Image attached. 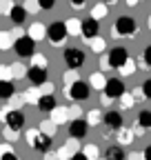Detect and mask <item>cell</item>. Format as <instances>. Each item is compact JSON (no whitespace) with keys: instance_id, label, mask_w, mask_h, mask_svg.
Returning <instances> with one entry per match:
<instances>
[{"instance_id":"obj_1","label":"cell","mask_w":151,"mask_h":160,"mask_svg":"<svg viewBox=\"0 0 151 160\" xmlns=\"http://www.w3.org/2000/svg\"><path fill=\"white\" fill-rule=\"evenodd\" d=\"M27 142L31 149L40 151V153H49L51 149V142H53V136L45 133L42 129H29L27 131Z\"/></svg>"},{"instance_id":"obj_2","label":"cell","mask_w":151,"mask_h":160,"mask_svg":"<svg viewBox=\"0 0 151 160\" xmlns=\"http://www.w3.org/2000/svg\"><path fill=\"white\" fill-rule=\"evenodd\" d=\"M113 33L124 36V38H136L138 36V22L131 16H120L116 22H113Z\"/></svg>"},{"instance_id":"obj_3","label":"cell","mask_w":151,"mask_h":160,"mask_svg":"<svg viewBox=\"0 0 151 160\" xmlns=\"http://www.w3.org/2000/svg\"><path fill=\"white\" fill-rule=\"evenodd\" d=\"M67 36H69V29H67V22H62V20H56V22H51L47 27V38H49V42L53 47L62 45Z\"/></svg>"},{"instance_id":"obj_4","label":"cell","mask_w":151,"mask_h":160,"mask_svg":"<svg viewBox=\"0 0 151 160\" xmlns=\"http://www.w3.org/2000/svg\"><path fill=\"white\" fill-rule=\"evenodd\" d=\"M13 51L20 58H33L36 56V40L31 36H18L16 45H13Z\"/></svg>"},{"instance_id":"obj_5","label":"cell","mask_w":151,"mask_h":160,"mask_svg":"<svg viewBox=\"0 0 151 160\" xmlns=\"http://www.w3.org/2000/svg\"><path fill=\"white\" fill-rule=\"evenodd\" d=\"M89 91H91V85H87L85 80H78L67 87V98L69 100H76V102H82V100L89 98Z\"/></svg>"},{"instance_id":"obj_6","label":"cell","mask_w":151,"mask_h":160,"mask_svg":"<svg viewBox=\"0 0 151 160\" xmlns=\"http://www.w3.org/2000/svg\"><path fill=\"white\" fill-rule=\"evenodd\" d=\"M62 58H65L67 69H80V67H82V62H85V51L76 49V47H69V49H65Z\"/></svg>"},{"instance_id":"obj_7","label":"cell","mask_w":151,"mask_h":160,"mask_svg":"<svg viewBox=\"0 0 151 160\" xmlns=\"http://www.w3.org/2000/svg\"><path fill=\"white\" fill-rule=\"evenodd\" d=\"M2 120H5V127H9L13 131H20L25 127V113L20 109H11L7 113H2Z\"/></svg>"},{"instance_id":"obj_8","label":"cell","mask_w":151,"mask_h":160,"mask_svg":"<svg viewBox=\"0 0 151 160\" xmlns=\"http://www.w3.org/2000/svg\"><path fill=\"white\" fill-rule=\"evenodd\" d=\"M127 60H129V51L124 47H116V49L109 51V65H111V69H122L127 65Z\"/></svg>"},{"instance_id":"obj_9","label":"cell","mask_w":151,"mask_h":160,"mask_svg":"<svg viewBox=\"0 0 151 160\" xmlns=\"http://www.w3.org/2000/svg\"><path fill=\"white\" fill-rule=\"evenodd\" d=\"M107 98H111V100H116V98H122L124 96V82L120 78H109V82H107V87H105V91H102Z\"/></svg>"},{"instance_id":"obj_10","label":"cell","mask_w":151,"mask_h":160,"mask_svg":"<svg viewBox=\"0 0 151 160\" xmlns=\"http://www.w3.org/2000/svg\"><path fill=\"white\" fill-rule=\"evenodd\" d=\"M27 80L31 82V87H42V85L47 82V69L31 65V67L27 69Z\"/></svg>"},{"instance_id":"obj_11","label":"cell","mask_w":151,"mask_h":160,"mask_svg":"<svg viewBox=\"0 0 151 160\" xmlns=\"http://www.w3.org/2000/svg\"><path fill=\"white\" fill-rule=\"evenodd\" d=\"M89 122L87 120H82V118H76V120H69V136L71 138H85L87 133H89Z\"/></svg>"},{"instance_id":"obj_12","label":"cell","mask_w":151,"mask_h":160,"mask_svg":"<svg viewBox=\"0 0 151 160\" xmlns=\"http://www.w3.org/2000/svg\"><path fill=\"white\" fill-rule=\"evenodd\" d=\"M98 31H100V27H98V20H96V18H91V16H89V18L82 20V33H80V36L87 40V42L96 38Z\"/></svg>"},{"instance_id":"obj_13","label":"cell","mask_w":151,"mask_h":160,"mask_svg":"<svg viewBox=\"0 0 151 160\" xmlns=\"http://www.w3.org/2000/svg\"><path fill=\"white\" fill-rule=\"evenodd\" d=\"M102 122L109 127V129H113V131H120L122 129V122H124V120H122V116H120V111H107L105 113V120H102Z\"/></svg>"},{"instance_id":"obj_14","label":"cell","mask_w":151,"mask_h":160,"mask_svg":"<svg viewBox=\"0 0 151 160\" xmlns=\"http://www.w3.org/2000/svg\"><path fill=\"white\" fill-rule=\"evenodd\" d=\"M38 109L45 111V113H51L53 109H58V102H56L53 93H42L40 100H38Z\"/></svg>"},{"instance_id":"obj_15","label":"cell","mask_w":151,"mask_h":160,"mask_svg":"<svg viewBox=\"0 0 151 160\" xmlns=\"http://www.w3.org/2000/svg\"><path fill=\"white\" fill-rule=\"evenodd\" d=\"M27 36H31V38L36 40V42H38V40L47 38V27H45L42 22H33V25L29 27V33H27Z\"/></svg>"},{"instance_id":"obj_16","label":"cell","mask_w":151,"mask_h":160,"mask_svg":"<svg viewBox=\"0 0 151 160\" xmlns=\"http://www.w3.org/2000/svg\"><path fill=\"white\" fill-rule=\"evenodd\" d=\"M27 13H29V11L25 9V5H16L9 18H11V22H13V25H22V22H25V18H27Z\"/></svg>"},{"instance_id":"obj_17","label":"cell","mask_w":151,"mask_h":160,"mask_svg":"<svg viewBox=\"0 0 151 160\" xmlns=\"http://www.w3.org/2000/svg\"><path fill=\"white\" fill-rule=\"evenodd\" d=\"M13 93H16L13 82H11V80H2V82H0V98L11 100V98H13Z\"/></svg>"},{"instance_id":"obj_18","label":"cell","mask_w":151,"mask_h":160,"mask_svg":"<svg viewBox=\"0 0 151 160\" xmlns=\"http://www.w3.org/2000/svg\"><path fill=\"white\" fill-rule=\"evenodd\" d=\"M89 80H91V82H89L91 89H100V91H105V87H107V82H109V78H105L102 73H93Z\"/></svg>"},{"instance_id":"obj_19","label":"cell","mask_w":151,"mask_h":160,"mask_svg":"<svg viewBox=\"0 0 151 160\" xmlns=\"http://www.w3.org/2000/svg\"><path fill=\"white\" fill-rule=\"evenodd\" d=\"M65 22H67L69 36H78V33H82V20H78V18H69V20H65Z\"/></svg>"},{"instance_id":"obj_20","label":"cell","mask_w":151,"mask_h":160,"mask_svg":"<svg viewBox=\"0 0 151 160\" xmlns=\"http://www.w3.org/2000/svg\"><path fill=\"white\" fill-rule=\"evenodd\" d=\"M105 160H124V151H122V147H109L107 149V153H105Z\"/></svg>"},{"instance_id":"obj_21","label":"cell","mask_w":151,"mask_h":160,"mask_svg":"<svg viewBox=\"0 0 151 160\" xmlns=\"http://www.w3.org/2000/svg\"><path fill=\"white\" fill-rule=\"evenodd\" d=\"M136 122L142 127V129H151V111L149 109H142L140 113H138V120Z\"/></svg>"},{"instance_id":"obj_22","label":"cell","mask_w":151,"mask_h":160,"mask_svg":"<svg viewBox=\"0 0 151 160\" xmlns=\"http://www.w3.org/2000/svg\"><path fill=\"white\" fill-rule=\"evenodd\" d=\"M51 113H53V116H51V120H53L56 125H60V122H65V120H67V116H69V109H62V107H58V109H53Z\"/></svg>"},{"instance_id":"obj_23","label":"cell","mask_w":151,"mask_h":160,"mask_svg":"<svg viewBox=\"0 0 151 160\" xmlns=\"http://www.w3.org/2000/svg\"><path fill=\"white\" fill-rule=\"evenodd\" d=\"M109 13V9H107V5L105 2H100V5H96L91 9V18H96V20H100V18H105Z\"/></svg>"},{"instance_id":"obj_24","label":"cell","mask_w":151,"mask_h":160,"mask_svg":"<svg viewBox=\"0 0 151 160\" xmlns=\"http://www.w3.org/2000/svg\"><path fill=\"white\" fill-rule=\"evenodd\" d=\"M82 151H85V156H87L89 160H98V156H100V151H98L96 145H85Z\"/></svg>"},{"instance_id":"obj_25","label":"cell","mask_w":151,"mask_h":160,"mask_svg":"<svg viewBox=\"0 0 151 160\" xmlns=\"http://www.w3.org/2000/svg\"><path fill=\"white\" fill-rule=\"evenodd\" d=\"M89 45H91V51H96V53H102V51H105V45H107V42H105L102 38H98V36H96L93 40H89Z\"/></svg>"},{"instance_id":"obj_26","label":"cell","mask_w":151,"mask_h":160,"mask_svg":"<svg viewBox=\"0 0 151 160\" xmlns=\"http://www.w3.org/2000/svg\"><path fill=\"white\" fill-rule=\"evenodd\" d=\"M87 116H89V118H87V122H89V125H98V122H102V120H105V116H102V113H100L98 109L89 111Z\"/></svg>"},{"instance_id":"obj_27","label":"cell","mask_w":151,"mask_h":160,"mask_svg":"<svg viewBox=\"0 0 151 160\" xmlns=\"http://www.w3.org/2000/svg\"><path fill=\"white\" fill-rule=\"evenodd\" d=\"M16 42H11V33L9 31H2V33H0V47H2V49H11Z\"/></svg>"},{"instance_id":"obj_28","label":"cell","mask_w":151,"mask_h":160,"mask_svg":"<svg viewBox=\"0 0 151 160\" xmlns=\"http://www.w3.org/2000/svg\"><path fill=\"white\" fill-rule=\"evenodd\" d=\"M118 140H120V145H131V142H134V136H131V131H129V129H120Z\"/></svg>"},{"instance_id":"obj_29","label":"cell","mask_w":151,"mask_h":160,"mask_svg":"<svg viewBox=\"0 0 151 160\" xmlns=\"http://www.w3.org/2000/svg\"><path fill=\"white\" fill-rule=\"evenodd\" d=\"M76 71H78V69H69L62 78H65V82H67V87L69 85H73V82H78V73H76Z\"/></svg>"},{"instance_id":"obj_30","label":"cell","mask_w":151,"mask_h":160,"mask_svg":"<svg viewBox=\"0 0 151 160\" xmlns=\"http://www.w3.org/2000/svg\"><path fill=\"white\" fill-rule=\"evenodd\" d=\"M40 129L45 133H49V136H56V122H53V120H45V122L40 125Z\"/></svg>"},{"instance_id":"obj_31","label":"cell","mask_w":151,"mask_h":160,"mask_svg":"<svg viewBox=\"0 0 151 160\" xmlns=\"http://www.w3.org/2000/svg\"><path fill=\"white\" fill-rule=\"evenodd\" d=\"M13 7H16V5H11V0H0V11H2L5 16H11Z\"/></svg>"},{"instance_id":"obj_32","label":"cell","mask_w":151,"mask_h":160,"mask_svg":"<svg viewBox=\"0 0 151 160\" xmlns=\"http://www.w3.org/2000/svg\"><path fill=\"white\" fill-rule=\"evenodd\" d=\"M22 5H25V9H27L29 13H36L38 9H40V2H38V0H25Z\"/></svg>"},{"instance_id":"obj_33","label":"cell","mask_w":151,"mask_h":160,"mask_svg":"<svg viewBox=\"0 0 151 160\" xmlns=\"http://www.w3.org/2000/svg\"><path fill=\"white\" fill-rule=\"evenodd\" d=\"M0 160H20V158H18V156L11 151L9 145H5V147H2V158H0Z\"/></svg>"},{"instance_id":"obj_34","label":"cell","mask_w":151,"mask_h":160,"mask_svg":"<svg viewBox=\"0 0 151 160\" xmlns=\"http://www.w3.org/2000/svg\"><path fill=\"white\" fill-rule=\"evenodd\" d=\"M33 65H36V67L47 69V58H45L42 53H36V56H33Z\"/></svg>"},{"instance_id":"obj_35","label":"cell","mask_w":151,"mask_h":160,"mask_svg":"<svg viewBox=\"0 0 151 160\" xmlns=\"http://www.w3.org/2000/svg\"><path fill=\"white\" fill-rule=\"evenodd\" d=\"M69 151H71V149H69V147H67V145H65V147H60V149H58V151H56V156H58V158H60V160H67V158H69V160H71V153H69Z\"/></svg>"},{"instance_id":"obj_36","label":"cell","mask_w":151,"mask_h":160,"mask_svg":"<svg viewBox=\"0 0 151 160\" xmlns=\"http://www.w3.org/2000/svg\"><path fill=\"white\" fill-rule=\"evenodd\" d=\"M134 100H136V98H131V96H127V93H124V96L120 98V105H122L124 109H129V107H134Z\"/></svg>"},{"instance_id":"obj_37","label":"cell","mask_w":151,"mask_h":160,"mask_svg":"<svg viewBox=\"0 0 151 160\" xmlns=\"http://www.w3.org/2000/svg\"><path fill=\"white\" fill-rule=\"evenodd\" d=\"M120 71H122L124 76H129V73H134V71H136V65H134V62H131V58L127 60V65H124V67H122Z\"/></svg>"},{"instance_id":"obj_38","label":"cell","mask_w":151,"mask_h":160,"mask_svg":"<svg viewBox=\"0 0 151 160\" xmlns=\"http://www.w3.org/2000/svg\"><path fill=\"white\" fill-rule=\"evenodd\" d=\"M38 2H40V9H42V11H49V9H53L56 0H38Z\"/></svg>"},{"instance_id":"obj_39","label":"cell","mask_w":151,"mask_h":160,"mask_svg":"<svg viewBox=\"0 0 151 160\" xmlns=\"http://www.w3.org/2000/svg\"><path fill=\"white\" fill-rule=\"evenodd\" d=\"M142 91H144V98H149V100H151V78H147V80H144Z\"/></svg>"},{"instance_id":"obj_40","label":"cell","mask_w":151,"mask_h":160,"mask_svg":"<svg viewBox=\"0 0 151 160\" xmlns=\"http://www.w3.org/2000/svg\"><path fill=\"white\" fill-rule=\"evenodd\" d=\"M142 60H144V65H147V67H151V45L144 49V53H142Z\"/></svg>"},{"instance_id":"obj_41","label":"cell","mask_w":151,"mask_h":160,"mask_svg":"<svg viewBox=\"0 0 151 160\" xmlns=\"http://www.w3.org/2000/svg\"><path fill=\"white\" fill-rule=\"evenodd\" d=\"M18 136H20V133H18V131H13V129H9V127L5 129V138H7V140H18Z\"/></svg>"},{"instance_id":"obj_42","label":"cell","mask_w":151,"mask_h":160,"mask_svg":"<svg viewBox=\"0 0 151 160\" xmlns=\"http://www.w3.org/2000/svg\"><path fill=\"white\" fill-rule=\"evenodd\" d=\"M11 71H13V76H18V78H20L22 73L27 76V71L22 69V65H20V62H18V65H13V67H11Z\"/></svg>"},{"instance_id":"obj_43","label":"cell","mask_w":151,"mask_h":160,"mask_svg":"<svg viewBox=\"0 0 151 160\" xmlns=\"http://www.w3.org/2000/svg\"><path fill=\"white\" fill-rule=\"evenodd\" d=\"M100 69H111V65H109V56H105V53H100Z\"/></svg>"},{"instance_id":"obj_44","label":"cell","mask_w":151,"mask_h":160,"mask_svg":"<svg viewBox=\"0 0 151 160\" xmlns=\"http://www.w3.org/2000/svg\"><path fill=\"white\" fill-rule=\"evenodd\" d=\"M0 73H2V80H11V73H13V71H11L9 67H0Z\"/></svg>"},{"instance_id":"obj_45","label":"cell","mask_w":151,"mask_h":160,"mask_svg":"<svg viewBox=\"0 0 151 160\" xmlns=\"http://www.w3.org/2000/svg\"><path fill=\"white\" fill-rule=\"evenodd\" d=\"M71 160H89V158L85 156V151H76V153L71 156Z\"/></svg>"},{"instance_id":"obj_46","label":"cell","mask_w":151,"mask_h":160,"mask_svg":"<svg viewBox=\"0 0 151 160\" xmlns=\"http://www.w3.org/2000/svg\"><path fill=\"white\" fill-rule=\"evenodd\" d=\"M129 160H144V153H131Z\"/></svg>"},{"instance_id":"obj_47","label":"cell","mask_w":151,"mask_h":160,"mask_svg":"<svg viewBox=\"0 0 151 160\" xmlns=\"http://www.w3.org/2000/svg\"><path fill=\"white\" fill-rule=\"evenodd\" d=\"M142 153H144V160H151V145H149V147H144V151H142Z\"/></svg>"},{"instance_id":"obj_48","label":"cell","mask_w":151,"mask_h":160,"mask_svg":"<svg viewBox=\"0 0 151 160\" xmlns=\"http://www.w3.org/2000/svg\"><path fill=\"white\" fill-rule=\"evenodd\" d=\"M69 2H71L73 7H82V5L87 2V0H69Z\"/></svg>"},{"instance_id":"obj_49","label":"cell","mask_w":151,"mask_h":160,"mask_svg":"<svg viewBox=\"0 0 151 160\" xmlns=\"http://www.w3.org/2000/svg\"><path fill=\"white\" fill-rule=\"evenodd\" d=\"M45 156H47V160H60L58 156H53V153H45Z\"/></svg>"},{"instance_id":"obj_50","label":"cell","mask_w":151,"mask_h":160,"mask_svg":"<svg viewBox=\"0 0 151 160\" xmlns=\"http://www.w3.org/2000/svg\"><path fill=\"white\" fill-rule=\"evenodd\" d=\"M105 5H113V2H118V0H102Z\"/></svg>"},{"instance_id":"obj_51","label":"cell","mask_w":151,"mask_h":160,"mask_svg":"<svg viewBox=\"0 0 151 160\" xmlns=\"http://www.w3.org/2000/svg\"><path fill=\"white\" fill-rule=\"evenodd\" d=\"M136 2H138V0H127V5H131V7H134Z\"/></svg>"},{"instance_id":"obj_52","label":"cell","mask_w":151,"mask_h":160,"mask_svg":"<svg viewBox=\"0 0 151 160\" xmlns=\"http://www.w3.org/2000/svg\"><path fill=\"white\" fill-rule=\"evenodd\" d=\"M149 27H151V18H149Z\"/></svg>"}]
</instances>
